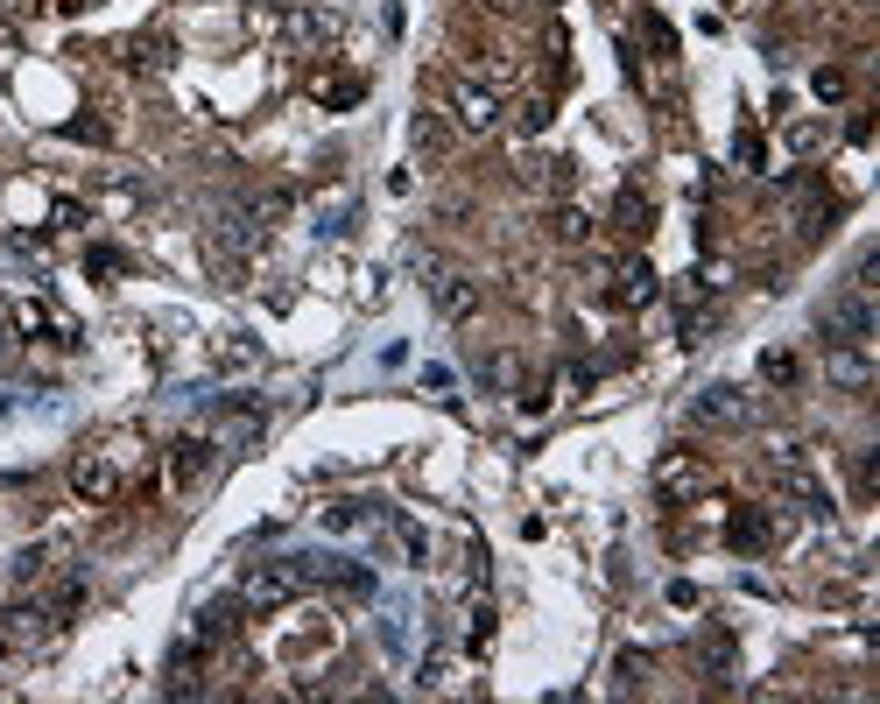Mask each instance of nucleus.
I'll list each match as a JSON object with an SVG mask.
<instances>
[{"instance_id":"f257e3e1","label":"nucleus","mask_w":880,"mask_h":704,"mask_svg":"<svg viewBox=\"0 0 880 704\" xmlns=\"http://www.w3.org/2000/svg\"><path fill=\"white\" fill-rule=\"evenodd\" d=\"M134 451L127 438L121 444H99V451H84V458L71 465V486H78V500H92V508H106V500H121V486H127V473H134Z\"/></svg>"},{"instance_id":"f03ea898","label":"nucleus","mask_w":880,"mask_h":704,"mask_svg":"<svg viewBox=\"0 0 880 704\" xmlns=\"http://www.w3.org/2000/svg\"><path fill=\"white\" fill-rule=\"evenodd\" d=\"M296 592H303V564H253V571L240 578V599L253 613H282Z\"/></svg>"},{"instance_id":"7ed1b4c3","label":"nucleus","mask_w":880,"mask_h":704,"mask_svg":"<svg viewBox=\"0 0 880 704\" xmlns=\"http://www.w3.org/2000/svg\"><path fill=\"white\" fill-rule=\"evenodd\" d=\"M57 627H64V620L49 606H8V613H0V648H8V656H36V648L57 641Z\"/></svg>"},{"instance_id":"20e7f679","label":"nucleus","mask_w":880,"mask_h":704,"mask_svg":"<svg viewBox=\"0 0 880 704\" xmlns=\"http://www.w3.org/2000/svg\"><path fill=\"white\" fill-rule=\"evenodd\" d=\"M451 121L465 134H494L500 127V92L480 86V78H459V86H451Z\"/></svg>"},{"instance_id":"39448f33","label":"nucleus","mask_w":880,"mask_h":704,"mask_svg":"<svg viewBox=\"0 0 880 704\" xmlns=\"http://www.w3.org/2000/svg\"><path fill=\"white\" fill-rule=\"evenodd\" d=\"M824 339H832V345H867V339H873V304H867V282H859L853 296H838V304L824 310Z\"/></svg>"},{"instance_id":"423d86ee","label":"nucleus","mask_w":880,"mask_h":704,"mask_svg":"<svg viewBox=\"0 0 880 704\" xmlns=\"http://www.w3.org/2000/svg\"><path fill=\"white\" fill-rule=\"evenodd\" d=\"M655 289H663V275H655L648 261H620V268H606V296H613L620 310L655 304Z\"/></svg>"},{"instance_id":"0eeeda50","label":"nucleus","mask_w":880,"mask_h":704,"mask_svg":"<svg viewBox=\"0 0 880 704\" xmlns=\"http://www.w3.org/2000/svg\"><path fill=\"white\" fill-rule=\"evenodd\" d=\"M212 451H218L212 438H177L169 444V493H191V486L212 473Z\"/></svg>"},{"instance_id":"6e6552de","label":"nucleus","mask_w":880,"mask_h":704,"mask_svg":"<svg viewBox=\"0 0 880 704\" xmlns=\"http://www.w3.org/2000/svg\"><path fill=\"white\" fill-rule=\"evenodd\" d=\"M698 486H704V458H698V451H669V458L655 465V493H663V500H698Z\"/></svg>"},{"instance_id":"1a4fd4ad","label":"nucleus","mask_w":880,"mask_h":704,"mask_svg":"<svg viewBox=\"0 0 880 704\" xmlns=\"http://www.w3.org/2000/svg\"><path fill=\"white\" fill-rule=\"evenodd\" d=\"M824 381L845 395H859V388H873V352L867 345H832L824 352Z\"/></svg>"},{"instance_id":"9d476101","label":"nucleus","mask_w":880,"mask_h":704,"mask_svg":"<svg viewBox=\"0 0 880 704\" xmlns=\"http://www.w3.org/2000/svg\"><path fill=\"white\" fill-rule=\"evenodd\" d=\"M725 535H733V549H768L775 535H782V522H775L768 508H740L733 522H725Z\"/></svg>"},{"instance_id":"9b49d317","label":"nucleus","mask_w":880,"mask_h":704,"mask_svg":"<svg viewBox=\"0 0 880 704\" xmlns=\"http://www.w3.org/2000/svg\"><path fill=\"white\" fill-rule=\"evenodd\" d=\"M430 296H437V310H444V317H472V310H480V289H472L465 275H437Z\"/></svg>"},{"instance_id":"f8f14e48","label":"nucleus","mask_w":880,"mask_h":704,"mask_svg":"<svg viewBox=\"0 0 880 704\" xmlns=\"http://www.w3.org/2000/svg\"><path fill=\"white\" fill-rule=\"evenodd\" d=\"M747 416V395L740 388H704L698 395V423H740Z\"/></svg>"},{"instance_id":"ddd939ff","label":"nucleus","mask_w":880,"mask_h":704,"mask_svg":"<svg viewBox=\"0 0 880 704\" xmlns=\"http://www.w3.org/2000/svg\"><path fill=\"white\" fill-rule=\"evenodd\" d=\"M550 226H556V240H564V247H585V240H591V212H585V205H556Z\"/></svg>"},{"instance_id":"4468645a","label":"nucleus","mask_w":880,"mask_h":704,"mask_svg":"<svg viewBox=\"0 0 880 704\" xmlns=\"http://www.w3.org/2000/svg\"><path fill=\"white\" fill-rule=\"evenodd\" d=\"M613 212H620V232H648V219H655V212H648V197H641L634 183L620 191V205H613Z\"/></svg>"},{"instance_id":"2eb2a0df","label":"nucleus","mask_w":880,"mask_h":704,"mask_svg":"<svg viewBox=\"0 0 880 704\" xmlns=\"http://www.w3.org/2000/svg\"><path fill=\"white\" fill-rule=\"evenodd\" d=\"M253 360H261L253 339H226V345H218V374H240V366H253Z\"/></svg>"},{"instance_id":"dca6fc26","label":"nucleus","mask_w":880,"mask_h":704,"mask_svg":"<svg viewBox=\"0 0 880 704\" xmlns=\"http://www.w3.org/2000/svg\"><path fill=\"white\" fill-rule=\"evenodd\" d=\"M789 148H797V156H817V148H824V127H817V121H797V127H789Z\"/></svg>"},{"instance_id":"f3484780","label":"nucleus","mask_w":880,"mask_h":704,"mask_svg":"<svg viewBox=\"0 0 880 704\" xmlns=\"http://www.w3.org/2000/svg\"><path fill=\"white\" fill-rule=\"evenodd\" d=\"M810 92H817V99H845V71H832V64H824V71L810 78Z\"/></svg>"},{"instance_id":"a211bd4d","label":"nucleus","mask_w":880,"mask_h":704,"mask_svg":"<svg viewBox=\"0 0 880 704\" xmlns=\"http://www.w3.org/2000/svg\"><path fill=\"white\" fill-rule=\"evenodd\" d=\"M360 522V508H352V500H338V508H325V529H352Z\"/></svg>"},{"instance_id":"6ab92c4d","label":"nucleus","mask_w":880,"mask_h":704,"mask_svg":"<svg viewBox=\"0 0 880 704\" xmlns=\"http://www.w3.org/2000/svg\"><path fill=\"white\" fill-rule=\"evenodd\" d=\"M641 677H648V662H641V656H620V691H634Z\"/></svg>"},{"instance_id":"aec40b11","label":"nucleus","mask_w":880,"mask_h":704,"mask_svg":"<svg viewBox=\"0 0 880 704\" xmlns=\"http://www.w3.org/2000/svg\"><path fill=\"white\" fill-rule=\"evenodd\" d=\"M733 156L747 162V170H754V162H760V134H754V127H747V134H740V141H733Z\"/></svg>"},{"instance_id":"412c9836","label":"nucleus","mask_w":880,"mask_h":704,"mask_svg":"<svg viewBox=\"0 0 880 704\" xmlns=\"http://www.w3.org/2000/svg\"><path fill=\"white\" fill-rule=\"evenodd\" d=\"M760 374H768V381H797V360H789V352H775V360L760 366Z\"/></svg>"},{"instance_id":"4be33fe9","label":"nucleus","mask_w":880,"mask_h":704,"mask_svg":"<svg viewBox=\"0 0 880 704\" xmlns=\"http://www.w3.org/2000/svg\"><path fill=\"white\" fill-rule=\"evenodd\" d=\"M261 8H268V14H290V8H303V0H261Z\"/></svg>"},{"instance_id":"5701e85b","label":"nucleus","mask_w":880,"mask_h":704,"mask_svg":"<svg viewBox=\"0 0 880 704\" xmlns=\"http://www.w3.org/2000/svg\"><path fill=\"white\" fill-rule=\"evenodd\" d=\"M867 8H873V0H867Z\"/></svg>"},{"instance_id":"b1692460","label":"nucleus","mask_w":880,"mask_h":704,"mask_svg":"<svg viewBox=\"0 0 880 704\" xmlns=\"http://www.w3.org/2000/svg\"><path fill=\"white\" fill-rule=\"evenodd\" d=\"M733 8H740V0H733Z\"/></svg>"}]
</instances>
